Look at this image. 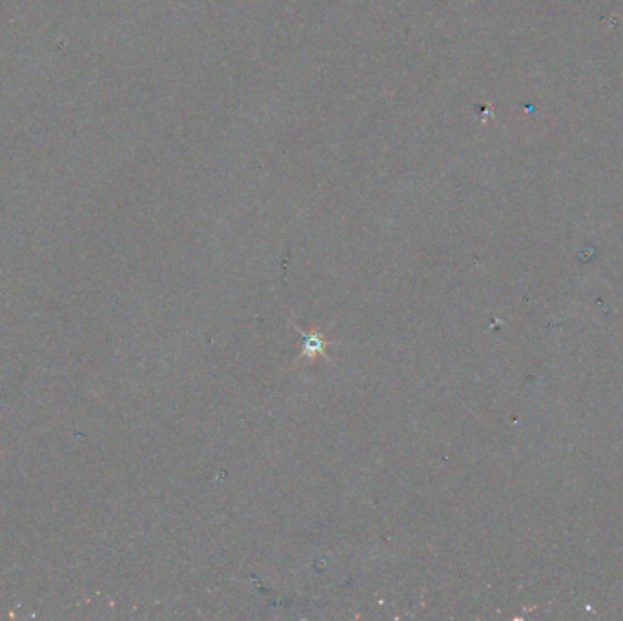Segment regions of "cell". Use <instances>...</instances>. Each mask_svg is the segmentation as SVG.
I'll list each match as a JSON object with an SVG mask.
<instances>
[{
	"mask_svg": "<svg viewBox=\"0 0 623 621\" xmlns=\"http://www.w3.org/2000/svg\"><path fill=\"white\" fill-rule=\"evenodd\" d=\"M301 336H303V357L314 359V357L325 353L328 343L323 339L319 334H301Z\"/></svg>",
	"mask_w": 623,
	"mask_h": 621,
	"instance_id": "1",
	"label": "cell"
}]
</instances>
